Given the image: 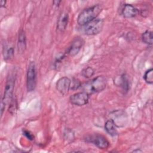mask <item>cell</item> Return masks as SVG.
<instances>
[{"label":"cell","mask_w":153,"mask_h":153,"mask_svg":"<svg viewBox=\"0 0 153 153\" xmlns=\"http://www.w3.org/2000/svg\"><path fill=\"white\" fill-rule=\"evenodd\" d=\"M83 41L80 38H75L72 42L71 45L69 47L67 50L68 54H69L71 56H74L77 54L80 50L82 45Z\"/></svg>","instance_id":"obj_9"},{"label":"cell","mask_w":153,"mask_h":153,"mask_svg":"<svg viewBox=\"0 0 153 153\" xmlns=\"http://www.w3.org/2000/svg\"><path fill=\"white\" fill-rule=\"evenodd\" d=\"M3 54L5 60H9L12 59L14 56V48L12 47L5 48H4Z\"/></svg>","instance_id":"obj_18"},{"label":"cell","mask_w":153,"mask_h":153,"mask_svg":"<svg viewBox=\"0 0 153 153\" xmlns=\"http://www.w3.org/2000/svg\"><path fill=\"white\" fill-rule=\"evenodd\" d=\"M85 140L90 142L100 149H107L109 146V142L103 135L93 134L86 136Z\"/></svg>","instance_id":"obj_6"},{"label":"cell","mask_w":153,"mask_h":153,"mask_svg":"<svg viewBox=\"0 0 153 153\" xmlns=\"http://www.w3.org/2000/svg\"><path fill=\"white\" fill-rule=\"evenodd\" d=\"M23 134L29 140H33L34 139V136L28 130H23Z\"/></svg>","instance_id":"obj_21"},{"label":"cell","mask_w":153,"mask_h":153,"mask_svg":"<svg viewBox=\"0 0 153 153\" xmlns=\"http://www.w3.org/2000/svg\"><path fill=\"white\" fill-rule=\"evenodd\" d=\"M36 85V72L35 65L33 62H30L28 65L26 77V85L28 91L35 90Z\"/></svg>","instance_id":"obj_5"},{"label":"cell","mask_w":153,"mask_h":153,"mask_svg":"<svg viewBox=\"0 0 153 153\" xmlns=\"http://www.w3.org/2000/svg\"><path fill=\"white\" fill-rule=\"evenodd\" d=\"M60 2H61L60 1H53V4L56 6H59Z\"/></svg>","instance_id":"obj_22"},{"label":"cell","mask_w":153,"mask_h":153,"mask_svg":"<svg viewBox=\"0 0 153 153\" xmlns=\"http://www.w3.org/2000/svg\"><path fill=\"white\" fill-rule=\"evenodd\" d=\"M94 74V69L90 66H88L84 69H82L81 72V75L86 78H88L91 77Z\"/></svg>","instance_id":"obj_17"},{"label":"cell","mask_w":153,"mask_h":153,"mask_svg":"<svg viewBox=\"0 0 153 153\" xmlns=\"http://www.w3.org/2000/svg\"><path fill=\"white\" fill-rule=\"evenodd\" d=\"M105 128L107 133L110 135L114 136L117 134V130L114 121L112 119L108 120L105 124Z\"/></svg>","instance_id":"obj_13"},{"label":"cell","mask_w":153,"mask_h":153,"mask_svg":"<svg viewBox=\"0 0 153 153\" xmlns=\"http://www.w3.org/2000/svg\"><path fill=\"white\" fill-rule=\"evenodd\" d=\"M102 10V7L100 5L97 4L93 7L83 10L78 15L77 22L79 25L84 26L96 19L98 15Z\"/></svg>","instance_id":"obj_2"},{"label":"cell","mask_w":153,"mask_h":153,"mask_svg":"<svg viewBox=\"0 0 153 153\" xmlns=\"http://www.w3.org/2000/svg\"><path fill=\"white\" fill-rule=\"evenodd\" d=\"M106 86V79L103 76H98L85 83L81 84V88L83 91L93 94L103 91Z\"/></svg>","instance_id":"obj_1"},{"label":"cell","mask_w":153,"mask_h":153,"mask_svg":"<svg viewBox=\"0 0 153 153\" xmlns=\"http://www.w3.org/2000/svg\"><path fill=\"white\" fill-rule=\"evenodd\" d=\"M152 32L151 30H146L142 35V39L143 42L151 45L152 44Z\"/></svg>","instance_id":"obj_14"},{"label":"cell","mask_w":153,"mask_h":153,"mask_svg":"<svg viewBox=\"0 0 153 153\" xmlns=\"http://www.w3.org/2000/svg\"><path fill=\"white\" fill-rule=\"evenodd\" d=\"M81 84L80 81L78 79H74L71 81L70 90H77L78 88L81 87Z\"/></svg>","instance_id":"obj_19"},{"label":"cell","mask_w":153,"mask_h":153,"mask_svg":"<svg viewBox=\"0 0 153 153\" xmlns=\"http://www.w3.org/2000/svg\"><path fill=\"white\" fill-rule=\"evenodd\" d=\"M143 78L145 81L149 84H152L153 83V69L152 68H150L148 71H146L143 75Z\"/></svg>","instance_id":"obj_16"},{"label":"cell","mask_w":153,"mask_h":153,"mask_svg":"<svg viewBox=\"0 0 153 153\" xmlns=\"http://www.w3.org/2000/svg\"><path fill=\"white\" fill-rule=\"evenodd\" d=\"M130 81L128 76L126 74H123L121 76V86L124 90L127 91L130 88Z\"/></svg>","instance_id":"obj_15"},{"label":"cell","mask_w":153,"mask_h":153,"mask_svg":"<svg viewBox=\"0 0 153 153\" xmlns=\"http://www.w3.org/2000/svg\"><path fill=\"white\" fill-rule=\"evenodd\" d=\"M5 4H6V1H3V0L1 1V7L5 6Z\"/></svg>","instance_id":"obj_23"},{"label":"cell","mask_w":153,"mask_h":153,"mask_svg":"<svg viewBox=\"0 0 153 153\" xmlns=\"http://www.w3.org/2000/svg\"><path fill=\"white\" fill-rule=\"evenodd\" d=\"M16 100H13V101L11 102L10 103V109H9V111L10 112L11 114H13L14 113V112L16 111V103H14L16 102Z\"/></svg>","instance_id":"obj_20"},{"label":"cell","mask_w":153,"mask_h":153,"mask_svg":"<svg viewBox=\"0 0 153 153\" xmlns=\"http://www.w3.org/2000/svg\"><path fill=\"white\" fill-rule=\"evenodd\" d=\"M14 79L13 78H9V79L7 81V83L5 87L4 96L1 100V116L3 114V112L6 105L11 101L13 90H14Z\"/></svg>","instance_id":"obj_3"},{"label":"cell","mask_w":153,"mask_h":153,"mask_svg":"<svg viewBox=\"0 0 153 153\" xmlns=\"http://www.w3.org/2000/svg\"><path fill=\"white\" fill-rule=\"evenodd\" d=\"M26 46V35L25 33L23 30H21L19 34V39H18V51L19 53H22L25 51Z\"/></svg>","instance_id":"obj_12"},{"label":"cell","mask_w":153,"mask_h":153,"mask_svg":"<svg viewBox=\"0 0 153 153\" xmlns=\"http://www.w3.org/2000/svg\"><path fill=\"white\" fill-rule=\"evenodd\" d=\"M71 83V80L69 78L66 76L62 77L56 82V88L62 94H66L70 90Z\"/></svg>","instance_id":"obj_8"},{"label":"cell","mask_w":153,"mask_h":153,"mask_svg":"<svg viewBox=\"0 0 153 153\" xmlns=\"http://www.w3.org/2000/svg\"><path fill=\"white\" fill-rule=\"evenodd\" d=\"M69 21V15L66 12H63L59 16L57 23V29L60 31L66 29Z\"/></svg>","instance_id":"obj_11"},{"label":"cell","mask_w":153,"mask_h":153,"mask_svg":"<svg viewBox=\"0 0 153 153\" xmlns=\"http://www.w3.org/2000/svg\"><path fill=\"white\" fill-rule=\"evenodd\" d=\"M137 14V9L131 4H126L122 10V14L126 18L134 17Z\"/></svg>","instance_id":"obj_10"},{"label":"cell","mask_w":153,"mask_h":153,"mask_svg":"<svg viewBox=\"0 0 153 153\" xmlns=\"http://www.w3.org/2000/svg\"><path fill=\"white\" fill-rule=\"evenodd\" d=\"M89 94L84 91L76 93L69 97L71 102L75 105L81 106L86 105L88 102Z\"/></svg>","instance_id":"obj_7"},{"label":"cell","mask_w":153,"mask_h":153,"mask_svg":"<svg viewBox=\"0 0 153 153\" xmlns=\"http://www.w3.org/2000/svg\"><path fill=\"white\" fill-rule=\"evenodd\" d=\"M84 26V32L87 35H94L100 33L103 26V20L95 19Z\"/></svg>","instance_id":"obj_4"}]
</instances>
